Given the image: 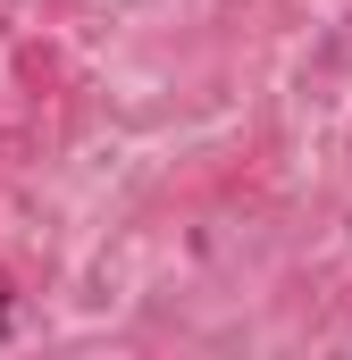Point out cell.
I'll return each instance as SVG.
<instances>
[{
	"instance_id": "6da1fadb",
	"label": "cell",
	"mask_w": 352,
	"mask_h": 360,
	"mask_svg": "<svg viewBox=\"0 0 352 360\" xmlns=\"http://www.w3.org/2000/svg\"><path fill=\"white\" fill-rule=\"evenodd\" d=\"M8 319H17V293H8V276H0V335H8Z\"/></svg>"
}]
</instances>
